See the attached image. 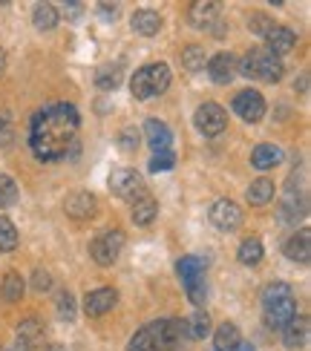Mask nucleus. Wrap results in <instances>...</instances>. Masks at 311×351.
<instances>
[{
    "mask_svg": "<svg viewBox=\"0 0 311 351\" xmlns=\"http://www.w3.org/2000/svg\"><path fill=\"white\" fill-rule=\"evenodd\" d=\"M78 110L72 104H52L41 110L32 119V130H29V144L32 153L41 162H58V158H76L81 144H78Z\"/></svg>",
    "mask_w": 311,
    "mask_h": 351,
    "instance_id": "1",
    "label": "nucleus"
},
{
    "mask_svg": "<svg viewBox=\"0 0 311 351\" xmlns=\"http://www.w3.org/2000/svg\"><path fill=\"white\" fill-rule=\"evenodd\" d=\"M236 72H242L245 78H262L268 84H277L283 78V61L268 49H254L248 52L242 61H236Z\"/></svg>",
    "mask_w": 311,
    "mask_h": 351,
    "instance_id": "2",
    "label": "nucleus"
},
{
    "mask_svg": "<svg viewBox=\"0 0 311 351\" xmlns=\"http://www.w3.org/2000/svg\"><path fill=\"white\" fill-rule=\"evenodd\" d=\"M110 190L118 199L136 202V196L144 193V179L133 167H118L110 173Z\"/></svg>",
    "mask_w": 311,
    "mask_h": 351,
    "instance_id": "3",
    "label": "nucleus"
},
{
    "mask_svg": "<svg viewBox=\"0 0 311 351\" xmlns=\"http://www.w3.org/2000/svg\"><path fill=\"white\" fill-rule=\"evenodd\" d=\"M194 121H196V130H199L202 136L214 138V136H219L222 130L228 127V115H225V110H222L219 104H214V101H207V104H202V107L196 110Z\"/></svg>",
    "mask_w": 311,
    "mask_h": 351,
    "instance_id": "4",
    "label": "nucleus"
},
{
    "mask_svg": "<svg viewBox=\"0 0 311 351\" xmlns=\"http://www.w3.org/2000/svg\"><path fill=\"white\" fill-rule=\"evenodd\" d=\"M122 247H124V233L122 230H107L90 245V254H93V259L98 262V265H113V262L118 259V254H122Z\"/></svg>",
    "mask_w": 311,
    "mask_h": 351,
    "instance_id": "5",
    "label": "nucleus"
},
{
    "mask_svg": "<svg viewBox=\"0 0 311 351\" xmlns=\"http://www.w3.org/2000/svg\"><path fill=\"white\" fill-rule=\"evenodd\" d=\"M231 107H233V112L240 115L242 121L254 124V121H260L262 115H265V98L257 90H242V93H236Z\"/></svg>",
    "mask_w": 311,
    "mask_h": 351,
    "instance_id": "6",
    "label": "nucleus"
},
{
    "mask_svg": "<svg viewBox=\"0 0 311 351\" xmlns=\"http://www.w3.org/2000/svg\"><path fill=\"white\" fill-rule=\"evenodd\" d=\"M211 222L219 228V230H236L242 225V210L240 204H233L231 199H216L211 204Z\"/></svg>",
    "mask_w": 311,
    "mask_h": 351,
    "instance_id": "7",
    "label": "nucleus"
},
{
    "mask_svg": "<svg viewBox=\"0 0 311 351\" xmlns=\"http://www.w3.org/2000/svg\"><path fill=\"white\" fill-rule=\"evenodd\" d=\"M294 317H297V302H294V297L274 300V302L265 305V323L271 328H286Z\"/></svg>",
    "mask_w": 311,
    "mask_h": 351,
    "instance_id": "8",
    "label": "nucleus"
},
{
    "mask_svg": "<svg viewBox=\"0 0 311 351\" xmlns=\"http://www.w3.org/2000/svg\"><path fill=\"white\" fill-rule=\"evenodd\" d=\"M115 302H118V291L115 288H95V291L87 294L84 311L90 314V317H101V314H107Z\"/></svg>",
    "mask_w": 311,
    "mask_h": 351,
    "instance_id": "9",
    "label": "nucleus"
},
{
    "mask_svg": "<svg viewBox=\"0 0 311 351\" xmlns=\"http://www.w3.org/2000/svg\"><path fill=\"white\" fill-rule=\"evenodd\" d=\"M207 75L214 84H231L236 75V58L231 52H219L207 61Z\"/></svg>",
    "mask_w": 311,
    "mask_h": 351,
    "instance_id": "10",
    "label": "nucleus"
},
{
    "mask_svg": "<svg viewBox=\"0 0 311 351\" xmlns=\"http://www.w3.org/2000/svg\"><path fill=\"white\" fill-rule=\"evenodd\" d=\"M286 256L291 259V262H306L311 259V230L308 228H303V230H297L294 237H288V242H286Z\"/></svg>",
    "mask_w": 311,
    "mask_h": 351,
    "instance_id": "11",
    "label": "nucleus"
},
{
    "mask_svg": "<svg viewBox=\"0 0 311 351\" xmlns=\"http://www.w3.org/2000/svg\"><path fill=\"white\" fill-rule=\"evenodd\" d=\"M187 18L196 29H211L216 23V18H219V3H211V0H196V3H190Z\"/></svg>",
    "mask_w": 311,
    "mask_h": 351,
    "instance_id": "12",
    "label": "nucleus"
},
{
    "mask_svg": "<svg viewBox=\"0 0 311 351\" xmlns=\"http://www.w3.org/2000/svg\"><path fill=\"white\" fill-rule=\"evenodd\" d=\"M144 136H147V144L159 153V150H170V141H173V133H170V127L165 121H159V119H150L144 124Z\"/></svg>",
    "mask_w": 311,
    "mask_h": 351,
    "instance_id": "13",
    "label": "nucleus"
},
{
    "mask_svg": "<svg viewBox=\"0 0 311 351\" xmlns=\"http://www.w3.org/2000/svg\"><path fill=\"white\" fill-rule=\"evenodd\" d=\"M265 40H268V52L279 58V55H286V52L294 49V43H297V35H294L288 26H274L271 32L265 35Z\"/></svg>",
    "mask_w": 311,
    "mask_h": 351,
    "instance_id": "14",
    "label": "nucleus"
},
{
    "mask_svg": "<svg viewBox=\"0 0 311 351\" xmlns=\"http://www.w3.org/2000/svg\"><path fill=\"white\" fill-rule=\"evenodd\" d=\"M176 271H179V280L185 282V288L205 282V262L199 256H182Z\"/></svg>",
    "mask_w": 311,
    "mask_h": 351,
    "instance_id": "15",
    "label": "nucleus"
},
{
    "mask_svg": "<svg viewBox=\"0 0 311 351\" xmlns=\"http://www.w3.org/2000/svg\"><path fill=\"white\" fill-rule=\"evenodd\" d=\"M308 210V202H306V193H288L283 202H279V219H283V225H291L297 222V219H303Z\"/></svg>",
    "mask_w": 311,
    "mask_h": 351,
    "instance_id": "16",
    "label": "nucleus"
},
{
    "mask_svg": "<svg viewBox=\"0 0 311 351\" xmlns=\"http://www.w3.org/2000/svg\"><path fill=\"white\" fill-rule=\"evenodd\" d=\"M283 162V150L277 147V144H257L254 153H251V165L257 170H271Z\"/></svg>",
    "mask_w": 311,
    "mask_h": 351,
    "instance_id": "17",
    "label": "nucleus"
},
{
    "mask_svg": "<svg viewBox=\"0 0 311 351\" xmlns=\"http://www.w3.org/2000/svg\"><path fill=\"white\" fill-rule=\"evenodd\" d=\"M133 29H136L139 35H144V38L159 35V29H161L159 12H153V9H139L136 14H133Z\"/></svg>",
    "mask_w": 311,
    "mask_h": 351,
    "instance_id": "18",
    "label": "nucleus"
},
{
    "mask_svg": "<svg viewBox=\"0 0 311 351\" xmlns=\"http://www.w3.org/2000/svg\"><path fill=\"white\" fill-rule=\"evenodd\" d=\"M64 208L72 219H90L95 213V196L93 193H76V196L67 199Z\"/></svg>",
    "mask_w": 311,
    "mask_h": 351,
    "instance_id": "19",
    "label": "nucleus"
},
{
    "mask_svg": "<svg viewBox=\"0 0 311 351\" xmlns=\"http://www.w3.org/2000/svg\"><path fill=\"white\" fill-rule=\"evenodd\" d=\"M306 340H308V319L306 317H294L291 323L286 326L283 343H286V348H300V346H306Z\"/></svg>",
    "mask_w": 311,
    "mask_h": 351,
    "instance_id": "20",
    "label": "nucleus"
},
{
    "mask_svg": "<svg viewBox=\"0 0 311 351\" xmlns=\"http://www.w3.org/2000/svg\"><path fill=\"white\" fill-rule=\"evenodd\" d=\"M240 328H236L233 323H222L214 334V351H233L236 346H240Z\"/></svg>",
    "mask_w": 311,
    "mask_h": 351,
    "instance_id": "21",
    "label": "nucleus"
},
{
    "mask_svg": "<svg viewBox=\"0 0 311 351\" xmlns=\"http://www.w3.org/2000/svg\"><path fill=\"white\" fill-rule=\"evenodd\" d=\"M147 84H150V95H161L170 86V66L168 64H150L147 66Z\"/></svg>",
    "mask_w": 311,
    "mask_h": 351,
    "instance_id": "22",
    "label": "nucleus"
},
{
    "mask_svg": "<svg viewBox=\"0 0 311 351\" xmlns=\"http://www.w3.org/2000/svg\"><path fill=\"white\" fill-rule=\"evenodd\" d=\"M156 213H159V202L153 196H141V199H136V204H133V222L141 225V228L150 225L156 219Z\"/></svg>",
    "mask_w": 311,
    "mask_h": 351,
    "instance_id": "23",
    "label": "nucleus"
},
{
    "mask_svg": "<svg viewBox=\"0 0 311 351\" xmlns=\"http://www.w3.org/2000/svg\"><path fill=\"white\" fill-rule=\"evenodd\" d=\"M274 199V182L271 179H257V182H251L248 187V202L251 204H257V208H262V204H268Z\"/></svg>",
    "mask_w": 311,
    "mask_h": 351,
    "instance_id": "24",
    "label": "nucleus"
},
{
    "mask_svg": "<svg viewBox=\"0 0 311 351\" xmlns=\"http://www.w3.org/2000/svg\"><path fill=\"white\" fill-rule=\"evenodd\" d=\"M58 9L52 6V3H38L35 6V14H32V21H35V26L41 29V32H47V29H55L58 26Z\"/></svg>",
    "mask_w": 311,
    "mask_h": 351,
    "instance_id": "25",
    "label": "nucleus"
},
{
    "mask_svg": "<svg viewBox=\"0 0 311 351\" xmlns=\"http://www.w3.org/2000/svg\"><path fill=\"white\" fill-rule=\"evenodd\" d=\"M185 326H187L190 340H205L207 331H211V317H207L205 311H196L194 317H190V323H185Z\"/></svg>",
    "mask_w": 311,
    "mask_h": 351,
    "instance_id": "26",
    "label": "nucleus"
},
{
    "mask_svg": "<svg viewBox=\"0 0 311 351\" xmlns=\"http://www.w3.org/2000/svg\"><path fill=\"white\" fill-rule=\"evenodd\" d=\"M14 247H18V230H14L12 219L0 216V251L9 254V251H14Z\"/></svg>",
    "mask_w": 311,
    "mask_h": 351,
    "instance_id": "27",
    "label": "nucleus"
},
{
    "mask_svg": "<svg viewBox=\"0 0 311 351\" xmlns=\"http://www.w3.org/2000/svg\"><path fill=\"white\" fill-rule=\"evenodd\" d=\"M240 262L242 265H257V262L262 259V242L260 239H245L242 245H240Z\"/></svg>",
    "mask_w": 311,
    "mask_h": 351,
    "instance_id": "28",
    "label": "nucleus"
},
{
    "mask_svg": "<svg viewBox=\"0 0 311 351\" xmlns=\"http://www.w3.org/2000/svg\"><path fill=\"white\" fill-rule=\"evenodd\" d=\"M95 84L101 86V90H115V86L122 84V64L98 69V75H95Z\"/></svg>",
    "mask_w": 311,
    "mask_h": 351,
    "instance_id": "29",
    "label": "nucleus"
},
{
    "mask_svg": "<svg viewBox=\"0 0 311 351\" xmlns=\"http://www.w3.org/2000/svg\"><path fill=\"white\" fill-rule=\"evenodd\" d=\"M14 199H18V184L12 176L0 173V208H12Z\"/></svg>",
    "mask_w": 311,
    "mask_h": 351,
    "instance_id": "30",
    "label": "nucleus"
},
{
    "mask_svg": "<svg viewBox=\"0 0 311 351\" xmlns=\"http://www.w3.org/2000/svg\"><path fill=\"white\" fill-rule=\"evenodd\" d=\"M0 291H3V297L9 302H18L23 297V280H21L18 274H9L6 280H3V285H0Z\"/></svg>",
    "mask_w": 311,
    "mask_h": 351,
    "instance_id": "31",
    "label": "nucleus"
},
{
    "mask_svg": "<svg viewBox=\"0 0 311 351\" xmlns=\"http://www.w3.org/2000/svg\"><path fill=\"white\" fill-rule=\"evenodd\" d=\"M41 334H43V326L38 323V319H23V323L18 326V340H23L29 346H32Z\"/></svg>",
    "mask_w": 311,
    "mask_h": 351,
    "instance_id": "32",
    "label": "nucleus"
},
{
    "mask_svg": "<svg viewBox=\"0 0 311 351\" xmlns=\"http://www.w3.org/2000/svg\"><path fill=\"white\" fill-rule=\"evenodd\" d=\"M182 64H185L190 72L205 69V49H202V47H187V49L182 52Z\"/></svg>",
    "mask_w": 311,
    "mask_h": 351,
    "instance_id": "33",
    "label": "nucleus"
},
{
    "mask_svg": "<svg viewBox=\"0 0 311 351\" xmlns=\"http://www.w3.org/2000/svg\"><path fill=\"white\" fill-rule=\"evenodd\" d=\"M173 165H176V156H173V150H159V153H153V158H150V173L173 170Z\"/></svg>",
    "mask_w": 311,
    "mask_h": 351,
    "instance_id": "34",
    "label": "nucleus"
},
{
    "mask_svg": "<svg viewBox=\"0 0 311 351\" xmlns=\"http://www.w3.org/2000/svg\"><path fill=\"white\" fill-rule=\"evenodd\" d=\"M130 90H133V95H136V98H150V84H147V66L139 69L136 75L130 78Z\"/></svg>",
    "mask_w": 311,
    "mask_h": 351,
    "instance_id": "35",
    "label": "nucleus"
},
{
    "mask_svg": "<svg viewBox=\"0 0 311 351\" xmlns=\"http://www.w3.org/2000/svg\"><path fill=\"white\" fill-rule=\"evenodd\" d=\"M286 297H291V288H288V282H271L268 288H265L262 302L268 305V302H274V300H286Z\"/></svg>",
    "mask_w": 311,
    "mask_h": 351,
    "instance_id": "36",
    "label": "nucleus"
},
{
    "mask_svg": "<svg viewBox=\"0 0 311 351\" xmlns=\"http://www.w3.org/2000/svg\"><path fill=\"white\" fill-rule=\"evenodd\" d=\"M58 314H61V319L76 317V300H72L69 291H61V294H58Z\"/></svg>",
    "mask_w": 311,
    "mask_h": 351,
    "instance_id": "37",
    "label": "nucleus"
},
{
    "mask_svg": "<svg viewBox=\"0 0 311 351\" xmlns=\"http://www.w3.org/2000/svg\"><path fill=\"white\" fill-rule=\"evenodd\" d=\"M118 144H122V150H127V153L136 150V147H139V133H136V127L122 130V138H118Z\"/></svg>",
    "mask_w": 311,
    "mask_h": 351,
    "instance_id": "38",
    "label": "nucleus"
},
{
    "mask_svg": "<svg viewBox=\"0 0 311 351\" xmlns=\"http://www.w3.org/2000/svg\"><path fill=\"white\" fill-rule=\"evenodd\" d=\"M271 29H274V23H271L268 18H265V14H257V18L251 21V32L260 35V38H265V35L271 32Z\"/></svg>",
    "mask_w": 311,
    "mask_h": 351,
    "instance_id": "39",
    "label": "nucleus"
},
{
    "mask_svg": "<svg viewBox=\"0 0 311 351\" xmlns=\"http://www.w3.org/2000/svg\"><path fill=\"white\" fill-rule=\"evenodd\" d=\"M49 285H52L49 271L35 268V274H32V288H35V291H49Z\"/></svg>",
    "mask_w": 311,
    "mask_h": 351,
    "instance_id": "40",
    "label": "nucleus"
},
{
    "mask_svg": "<svg viewBox=\"0 0 311 351\" xmlns=\"http://www.w3.org/2000/svg\"><path fill=\"white\" fill-rule=\"evenodd\" d=\"M98 12H101L104 21H115V18H118V6H115V3H101Z\"/></svg>",
    "mask_w": 311,
    "mask_h": 351,
    "instance_id": "41",
    "label": "nucleus"
},
{
    "mask_svg": "<svg viewBox=\"0 0 311 351\" xmlns=\"http://www.w3.org/2000/svg\"><path fill=\"white\" fill-rule=\"evenodd\" d=\"M64 12H67V18H69V21H78V18H81V12H84V3H67Z\"/></svg>",
    "mask_w": 311,
    "mask_h": 351,
    "instance_id": "42",
    "label": "nucleus"
},
{
    "mask_svg": "<svg viewBox=\"0 0 311 351\" xmlns=\"http://www.w3.org/2000/svg\"><path fill=\"white\" fill-rule=\"evenodd\" d=\"M9 351H32V346H29V343H23V340H14Z\"/></svg>",
    "mask_w": 311,
    "mask_h": 351,
    "instance_id": "43",
    "label": "nucleus"
},
{
    "mask_svg": "<svg viewBox=\"0 0 311 351\" xmlns=\"http://www.w3.org/2000/svg\"><path fill=\"white\" fill-rule=\"evenodd\" d=\"M294 86H297L300 93H306V90H308V75H303V78H300V84H294Z\"/></svg>",
    "mask_w": 311,
    "mask_h": 351,
    "instance_id": "44",
    "label": "nucleus"
},
{
    "mask_svg": "<svg viewBox=\"0 0 311 351\" xmlns=\"http://www.w3.org/2000/svg\"><path fill=\"white\" fill-rule=\"evenodd\" d=\"M233 351H254V346H248V343H240V346H236Z\"/></svg>",
    "mask_w": 311,
    "mask_h": 351,
    "instance_id": "45",
    "label": "nucleus"
},
{
    "mask_svg": "<svg viewBox=\"0 0 311 351\" xmlns=\"http://www.w3.org/2000/svg\"><path fill=\"white\" fill-rule=\"evenodd\" d=\"M3 69H6V52L0 49V72H3Z\"/></svg>",
    "mask_w": 311,
    "mask_h": 351,
    "instance_id": "46",
    "label": "nucleus"
},
{
    "mask_svg": "<svg viewBox=\"0 0 311 351\" xmlns=\"http://www.w3.org/2000/svg\"><path fill=\"white\" fill-rule=\"evenodd\" d=\"M43 351H64V348H61V346H47Z\"/></svg>",
    "mask_w": 311,
    "mask_h": 351,
    "instance_id": "47",
    "label": "nucleus"
}]
</instances>
